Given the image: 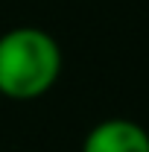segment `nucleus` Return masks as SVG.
Returning a JSON list of instances; mask_svg holds the SVG:
<instances>
[{
  "label": "nucleus",
  "instance_id": "nucleus-1",
  "mask_svg": "<svg viewBox=\"0 0 149 152\" xmlns=\"http://www.w3.org/2000/svg\"><path fill=\"white\" fill-rule=\"evenodd\" d=\"M61 47L41 26H12L0 35V96L29 102L61 76Z\"/></svg>",
  "mask_w": 149,
  "mask_h": 152
},
{
  "label": "nucleus",
  "instance_id": "nucleus-2",
  "mask_svg": "<svg viewBox=\"0 0 149 152\" xmlns=\"http://www.w3.org/2000/svg\"><path fill=\"white\" fill-rule=\"evenodd\" d=\"M82 152H149V132L129 117H108L88 129Z\"/></svg>",
  "mask_w": 149,
  "mask_h": 152
}]
</instances>
